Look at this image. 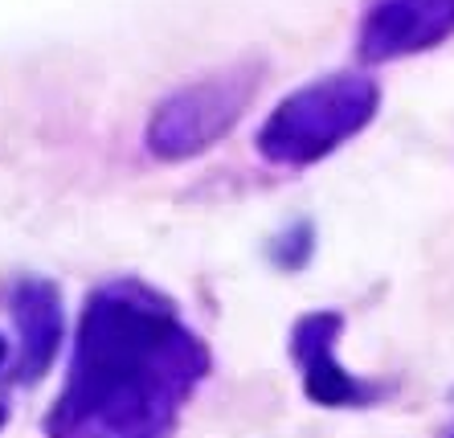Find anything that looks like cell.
I'll return each instance as SVG.
<instances>
[{
    "label": "cell",
    "mask_w": 454,
    "mask_h": 438,
    "mask_svg": "<svg viewBox=\"0 0 454 438\" xmlns=\"http://www.w3.org/2000/svg\"><path fill=\"white\" fill-rule=\"evenodd\" d=\"M213 369L209 344L176 300L144 278H111L78 311L66 385L45 438H176L180 414Z\"/></svg>",
    "instance_id": "obj_1"
},
{
    "label": "cell",
    "mask_w": 454,
    "mask_h": 438,
    "mask_svg": "<svg viewBox=\"0 0 454 438\" xmlns=\"http://www.w3.org/2000/svg\"><path fill=\"white\" fill-rule=\"evenodd\" d=\"M380 111L377 78L360 70L311 78L291 90L254 136V148L266 164L278 168H311L328 160L348 139H356Z\"/></svg>",
    "instance_id": "obj_2"
},
{
    "label": "cell",
    "mask_w": 454,
    "mask_h": 438,
    "mask_svg": "<svg viewBox=\"0 0 454 438\" xmlns=\"http://www.w3.org/2000/svg\"><path fill=\"white\" fill-rule=\"evenodd\" d=\"M258 86H262V62L254 58H242L197 82H184L164 103H156L144 128V144L164 164L205 156L246 119L250 103L258 98Z\"/></svg>",
    "instance_id": "obj_3"
},
{
    "label": "cell",
    "mask_w": 454,
    "mask_h": 438,
    "mask_svg": "<svg viewBox=\"0 0 454 438\" xmlns=\"http://www.w3.org/2000/svg\"><path fill=\"white\" fill-rule=\"evenodd\" d=\"M344 332V311H307L291 328V361L299 364L303 394L328 410H369L389 394V385L348 373L336 361V344Z\"/></svg>",
    "instance_id": "obj_4"
},
{
    "label": "cell",
    "mask_w": 454,
    "mask_h": 438,
    "mask_svg": "<svg viewBox=\"0 0 454 438\" xmlns=\"http://www.w3.org/2000/svg\"><path fill=\"white\" fill-rule=\"evenodd\" d=\"M454 37V0H372L356 29L360 62H402Z\"/></svg>",
    "instance_id": "obj_5"
},
{
    "label": "cell",
    "mask_w": 454,
    "mask_h": 438,
    "mask_svg": "<svg viewBox=\"0 0 454 438\" xmlns=\"http://www.w3.org/2000/svg\"><path fill=\"white\" fill-rule=\"evenodd\" d=\"M4 308H9L12 324H17V361H12L4 389H29L37 385L58 361L62 348V291L45 275H17L4 287Z\"/></svg>",
    "instance_id": "obj_6"
},
{
    "label": "cell",
    "mask_w": 454,
    "mask_h": 438,
    "mask_svg": "<svg viewBox=\"0 0 454 438\" xmlns=\"http://www.w3.org/2000/svg\"><path fill=\"white\" fill-rule=\"evenodd\" d=\"M4 361H9V340L0 336V369H4Z\"/></svg>",
    "instance_id": "obj_7"
},
{
    "label": "cell",
    "mask_w": 454,
    "mask_h": 438,
    "mask_svg": "<svg viewBox=\"0 0 454 438\" xmlns=\"http://www.w3.org/2000/svg\"><path fill=\"white\" fill-rule=\"evenodd\" d=\"M442 438H454V426H450V430H442Z\"/></svg>",
    "instance_id": "obj_8"
}]
</instances>
